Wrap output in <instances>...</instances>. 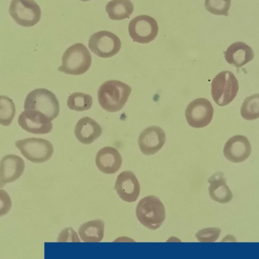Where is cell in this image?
<instances>
[{
  "mask_svg": "<svg viewBox=\"0 0 259 259\" xmlns=\"http://www.w3.org/2000/svg\"><path fill=\"white\" fill-rule=\"evenodd\" d=\"M131 91V87L123 82L117 80H108L99 88L98 101L105 110L117 112L125 105Z\"/></svg>",
  "mask_w": 259,
  "mask_h": 259,
  "instance_id": "6da1fadb",
  "label": "cell"
},
{
  "mask_svg": "<svg viewBox=\"0 0 259 259\" xmlns=\"http://www.w3.org/2000/svg\"><path fill=\"white\" fill-rule=\"evenodd\" d=\"M136 214L141 224L153 230L159 228L165 219L164 205L154 195L146 196L139 201Z\"/></svg>",
  "mask_w": 259,
  "mask_h": 259,
  "instance_id": "7a4b0ae2",
  "label": "cell"
},
{
  "mask_svg": "<svg viewBox=\"0 0 259 259\" xmlns=\"http://www.w3.org/2000/svg\"><path fill=\"white\" fill-rule=\"evenodd\" d=\"M62 64L58 69L67 74L81 75L89 69L92 56L87 48L82 43L75 44L64 52Z\"/></svg>",
  "mask_w": 259,
  "mask_h": 259,
  "instance_id": "3957f363",
  "label": "cell"
},
{
  "mask_svg": "<svg viewBox=\"0 0 259 259\" xmlns=\"http://www.w3.org/2000/svg\"><path fill=\"white\" fill-rule=\"evenodd\" d=\"M238 90V80L230 71H221L211 81V96L215 103L220 106L230 103L236 97Z\"/></svg>",
  "mask_w": 259,
  "mask_h": 259,
  "instance_id": "277c9868",
  "label": "cell"
},
{
  "mask_svg": "<svg viewBox=\"0 0 259 259\" xmlns=\"http://www.w3.org/2000/svg\"><path fill=\"white\" fill-rule=\"evenodd\" d=\"M24 108L25 110L39 111L51 121L58 116L60 111L57 97L46 89H37L30 92L25 99Z\"/></svg>",
  "mask_w": 259,
  "mask_h": 259,
  "instance_id": "5b68a950",
  "label": "cell"
},
{
  "mask_svg": "<svg viewBox=\"0 0 259 259\" xmlns=\"http://www.w3.org/2000/svg\"><path fill=\"white\" fill-rule=\"evenodd\" d=\"M15 145L27 159L37 163L49 160L54 151L52 143L42 138L32 137L18 140Z\"/></svg>",
  "mask_w": 259,
  "mask_h": 259,
  "instance_id": "8992f818",
  "label": "cell"
},
{
  "mask_svg": "<svg viewBox=\"0 0 259 259\" xmlns=\"http://www.w3.org/2000/svg\"><path fill=\"white\" fill-rule=\"evenodd\" d=\"M9 12L18 24L24 27L34 26L41 17L40 8L33 0L12 1Z\"/></svg>",
  "mask_w": 259,
  "mask_h": 259,
  "instance_id": "52a82bcc",
  "label": "cell"
},
{
  "mask_svg": "<svg viewBox=\"0 0 259 259\" xmlns=\"http://www.w3.org/2000/svg\"><path fill=\"white\" fill-rule=\"evenodd\" d=\"M88 46L91 51L101 58H110L116 54L121 46L119 38L113 33L102 30L93 34Z\"/></svg>",
  "mask_w": 259,
  "mask_h": 259,
  "instance_id": "ba28073f",
  "label": "cell"
},
{
  "mask_svg": "<svg viewBox=\"0 0 259 259\" xmlns=\"http://www.w3.org/2000/svg\"><path fill=\"white\" fill-rule=\"evenodd\" d=\"M128 29L134 41L146 44L156 37L158 32V26L153 17L141 15L135 17L130 22Z\"/></svg>",
  "mask_w": 259,
  "mask_h": 259,
  "instance_id": "9c48e42d",
  "label": "cell"
},
{
  "mask_svg": "<svg viewBox=\"0 0 259 259\" xmlns=\"http://www.w3.org/2000/svg\"><path fill=\"white\" fill-rule=\"evenodd\" d=\"M213 108L210 102L203 98H197L187 106L185 117L189 125L202 128L208 125L212 119Z\"/></svg>",
  "mask_w": 259,
  "mask_h": 259,
  "instance_id": "30bf717a",
  "label": "cell"
},
{
  "mask_svg": "<svg viewBox=\"0 0 259 259\" xmlns=\"http://www.w3.org/2000/svg\"><path fill=\"white\" fill-rule=\"evenodd\" d=\"M18 122L25 131L34 134H46L53 128L51 121L43 113L25 110L19 115Z\"/></svg>",
  "mask_w": 259,
  "mask_h": 259,
  "instance_id": "8fae6325",
  "label": "cell"
},
{
  "mask_svg": "<svg viewBox=\"0 0 259 259\" xmlns=\"http://www.w3.org/2000/svg\"><path fill=\"white\" fill-rule=\"evenodd\" d=\"M165 141V132L161 127L153 125L142 132L138 139V145L144 154L151 155L161 149Z\"/></svg>",
  "mask_w": 259,
  "mask_h": 259,
  "instance_id": "7c38bea8",
  "label": "cell"
},
{
  "mask_svg": "<svg viewBox=\"0 0 259 259\" xmlns=\"http://www.w3.org/2000/svg\"><path fill=\"white\" fill-rule=\"evenodd\" d=\"M114 189L121 199L127 202H133L138 198L140 186L135 175L130 170H126L118 176Z\"/></svg>",
  "mask_w": 259,
  "mask_h": 259,
  "instance_id": "4fadbf2b",
  "label": "cell"
},
{
  "mask_svg": "<svg viewBox=\"0 0 259 259\" xmlns=\"http://www.w3.org/2000/svg\"><path fill=\"white\" fill-rule=\"evenodd\" d=\"M251 147L248 139L242 135L230 138L226 143L223 153L228 160L235 163L244 161L250 155Z\"/></svg>",
  "mask_w": 259,
  "mask_h": 259,
  "instance_id": "5bb4252c",
  "label": "cell"
},
{
  "mask_svg": "<svg viewBox=\"0 0 259 259\" xmlns=\"http://www.w3.org/2000/svg\"><path fill=\"white\" fill-rule=\"evenodd\" d=\"M25 163L22 158L15 154L4 156L0 163V186L17 180L22 175Z\"/></svg>",
  "mask_w": 259,
  "mask_h": 259,
  "instance_id": "9a60e30c",
  "label": "cell"
},
{
  "mask_svg": "<svg viewBox=\"0 0 259 259\" xmlns=\"http://www.w3.org/2000/svg\"><path fill=\"white\" fill-rule=\"evenodd\" d=\"M95 161L97 167L101 172L113 174L120 168L122 157L116 148L106 146L97 152Z\"/></svg>",
  "mask_w": 259,
  "mask_h": 259,
  "instance_id": "2e32d148",
  "label": "cell"
},
{
  "mask_svg": "<svg viewBox=\"0 0 259 259\" xmlns=\"http://www.w3.org/2000/svg\"><path fill=\"white\" fill-rule=\"evenodd\" d=\"M102 130L99 123L89 117H83L76 124L74 134L76 138L83 144H90L102 134Z\"/></svg>",
  "mask_w": 259,
  "mask_h": 259,
  "instance_id": "e0dca14e",
  "label": "cell"
},
{
  "mask_svg": "<svg viewBox=\"0 0 259 259\" xmlns=\"http://www.w3.org/2000/svg\"><path fill=\"white\" fill-rule=\"evenodd\" d=\"M226 61L236 67L245 65L254 58L252 48L245 42L236 41L232 44L224 52Z\"/></svg>",
  "mask_w": 259,
  "mask_h": 259,
  "instance_id": "ac0fdd59",
  "label": "cell"
},
{
  "mask_svg": "<svg viewBox=\"0 0 259 259\" xmlns=\"http://www.w3.org/2000/svg\"><path fill=\"white\" fill-rule=\"evenodd\" d=\"M210 183L208 191L211 198L220 203L230 202L233 194L226 183V179L221 172H217L208 180Z\"/></svg>",
  "mask_w": 259,
  "mask_h": 259,
  "instance_id": "d6986e66",
  "label": "cell"
},
{
  "mask_svg": "<svg viewBox=\"0 0 259 259\" xmlns=\"http://www.w3.org/2000/svg\"><path fill=\"white\" fill-rule=\"evenodd\" d=\"M105 223L100 219L88 221L80 225L78 234L80 240L86 243L101 242L104 236Z\"/></svg>",
  "mask_w": 259,
  "mask_h": 259,
  "instance_id": "ffe728a7",
  "label": "cell"
},
{
  "mask_svg": "<svg viewBox=\"0 0 259 259\" xmlns=\"http://www.w3.org/2000/svg\"><path fill=\"white\" fill-rule=\"evenodd\" d=\"M105 8L111 19L119 20L130 17L133 12L134 5L129 0H113L107 4Z\"/></svg>",
  "mask_w": 259,
  "mask_h": 259,
  "instance_id": "44dd1931",
  "label": "cell"
},
{
  "mask_svg": "<svg viewBox=\"0 0 259 259\" xmlns=\"http://www.w3.org/2000/svg\"><path fill=\"white\" fill-rule=\"evenodd\" d=\"M240 112L241 116L247 120L259 118V93L253 94L245 99Z\"/></svg>",
  "mask_w": 259,
  "mask_h": 259,
  "instance_id": "7402d4cb",
  "label": "cell"
},
{
  "mask_svg": "<svg viewBox=\"0 0 259 259\" xmlns=\"http://www.w3.org/2000/svg\"><path fill=\"white\" fill-rule=\"evenodd\" d=\"M67 104L71 110L83 111L91 108L93 104V99L88 94L75 92L69 95Z\"/></svg>",
  "mask_w": 259,
  "mask_h": 259,
  "instance_id": "603a6c76",
  "label": "cell"
},
{
  "mask_svg": "<svg viewBox=\"0 0 259 259\" xmlns=\"http://www.w3.org/2000/svg\"><path fill=\"white\" fill-rule=\"evenodd\" d=\"M16 109L13 101L5 96H0V123L4 126L9 125L15 115Z\"/></svg>",
  "mask_w": 259,
  "mask_h": 259,
  "instance_id": "cb8c5ba5",
  "label": "cell"
},
{
  "mask_svg": "<svg viewBox=\"0 0 259 259\" xmlns=\"http://www.w3.org/2000/svg\"><path fill=\"white\" fill-rule=\"evenodd\" d=\"M231 3L230 0H206L204 6L210 13L228 16Z\"/></svg>",
  "mask_w": 259,
  "mask_h": 259,
  "instance_id": "d4e9b609",
  "label": "cell"
},
{
  "mask_svg": "<svg viewBox=\"0 0 259 259\" xmlns=\"http://www.w3.org/2000/svg\"><path fill=\"white\" fill-rule=\"evenodd\" d=\"M221 229L217 227L203 228L198 231L195 237L198 241L201 242H215L219 237Z\"/></svg>",
  "mask_w": 259,
  "mask_h": 259,
  "instance_id": "484cf974",
  "label": "cell"
},
{
  "mask_svg": "<svg viewBox=\"0 0 259 259\" xmlns=\"http://www.w3.org/2000/svg\"><path fill=\"white\" fill-rule=\"evenodd\" d=\"M57 242L79 243L81 242V240L78 233L73 228L69 227L63 229L59 232Z\"/></svg>",
  "mask_w": 259,
  "mask_h": 259,
  "instance_id": "4316f807",
  "label": "cell"
},
{
  "mask_svg": "<svg viewBox=\"0 0 259 259\" xmlns=\"http://www.w3.org/2000/svg\"><path fill=\"white\" fill-rule=\"evenodd\" d=\"M11 207V202L8 196L7 198H5L4 201L1 200L0 217H2L7 214L9 211Z\"/></svg>",
  "mask_w": 259,
  "mask_h": 259,
  "instance_id": "83f0119b",
  "label": "cell"
}]
</instances>
